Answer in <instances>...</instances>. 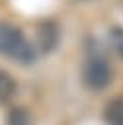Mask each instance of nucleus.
I'll return each mask as SVG.
<instances>
[{"instance_id": "obj_7", "label": "nucleus", "mask_w": 123, "mask_h": 125, "mask_svg": "<svg viewBox=\"0 0 123 125\" xmlns=\"http://www.w3.org/2000/svg\"><path fill=\"white\" fill-rule=\"evenodd\" d=\"M119 49H121V53H123V33H119Z\"/></svg>"}, {"instance_id": "obj_6", "label": "nucleus", "mask_w": 123, "mask_h": 125, "mask_svg": "<svg viewBox=\"0 0 123 125\" xmlns=\"http://www.w3.org/2000/svg\"><path fill=\"white\" fill-rule=\"evenodd\" d=\"M6 123L8 125H31V115L25 107H12L8 111V117H6Z\"/></svg>"}, {"instance_id": "obj_4", "label": "nucleus", "mask_w": 123, "mask_h": 125, "mask_svg": "<svg viewBox=\"0 0 123 125\" xmlns=\"http://www.w3.org/2000/svg\"><path fill=\"white\" fill-rule=\"evenodd\" d=\"M103 119L107 125H123V96L113 98L105 109H103Z\"/></svg>"}, {"instance_id": "obj_3", "label": "nucleus", "mask_w": 123, "mask_h": 125, "mask_svg": "<svg viewBox=\"0 0 123 125\" xmlns=\"http://www.w3.org/2000/svg\"><path fill=\"white\" fill-rule=\"evenodd\" d=\"M59 37H61V29L57 21L45 20L37 25V47L43 53H51L59 45Z\"/></svg>"}, {"instance_id": "obj_5", "label": "nucleus", "mask_w": 123, "mask_h": 125, "mask_svg": "<svg viewBox=\"0 0 123 125\" xmlns=\"http://www.w3.org/2000/svg\"><path fill=\"white\" fill-rule=\"evenodd\" d=\"M14 94H16V80L12 78L10 72L0 70V104L8 102Z\"/></svg>"}, {"instance_id": "obj_2", "label": "nucleus", "mask_w": 123, "mask_h": 125, "mask_svg": "<svg viewBox=\"0 0 123 125\" xmlns=\"http://www.w3.org/2000/svg\"><path fill=\"white\" fill-rule=\"evenodd\" d=\"M82 82L90 90H103L111 82V66L103 57H88L82 66Z\"/></svg>"}, {"instance_id": "obj_1", "label": "nucleus", "mask_w": 123, "mask_h": 125, "mask_svg": "<svg viewBox=\"0 0 123 125\" xmlns=\"http://www.w3.org/2000/svg\"><path fill=\"white\" fill-rule=\"evenodd\" d=\"M0 53L18 61V62H33L35 49L27 41V37L10 23H0Z\"/></svg>"}]
</instances>
